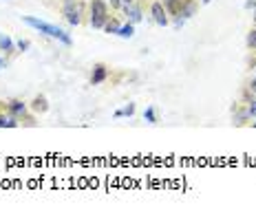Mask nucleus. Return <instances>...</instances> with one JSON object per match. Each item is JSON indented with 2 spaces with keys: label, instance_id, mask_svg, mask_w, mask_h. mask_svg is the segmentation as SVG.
Listing matches in <instances>:
<instances>
[{
  "label": "nucleus",
  "instance_id": "f3484780",
  "mask_svg": "<svg viewBox=\"0 0 256 216\" xmlns=\"http://www.w3.org/2000/svg\"><path fill=\"white\" fill-rule=\"evenodd\" d=\"M248 117H256V100L250 102V106H248Z\"/></svg>",
  "mask_w": 256,
  "mask_h": 216
},
{
  "label": "nucleus",
  "instance_id": "39448f33",
  "mask_svg": "<svg viewBox=\"0 0 256 216\" xmlns=\"http://www.w3.org/2000/svg\"><path fill=\"white\" fill-rule=\"evenodd\" d=\"M106 77H108V66L106 64H95L93 66V73H91V84H102V82H106Z\"/></svg>",
  "mask_w": 256,
  "mask_h": 216
},
{
  "label": "nucleus",
  "instance_id": "9b49d317",
  "mask_svg": "<svg viewBox=\"0 0 256 216\" xmlns=\"http://www.w3.org/2000/svg\"><path fill=\"white\" fill-rule=\"evenodd\" d=\"M117 36H122V38H132V36H135V24H132V22L122 24L120 31H117Z\"/></svg>",
  "mask_w": 256,
  "mask_h": 216
},
{
  "label": "nucleus",
  "instance_id": "6ab92c4d",
  "mask_svg": "<svg viewBox=\"0 0 256 216\" xmlns=\"http://www.w3.org/2000/svg\"><path fill=\"white\" fill-rule=\"evenodd\" d=\"M111 7L113 9H120L122 7V0H111Z\"/></svg>",
  "mask_w": 256,
  "mask_h": 216
},
{
  "label": "nucleus",
  "instance_id": "1a4fd4ad",
  "mask_svg": "<svg viewBox=\"0 0 256 216\" xmlns=\"http://www.w3.org/2000/svg\"><path fill=\"white\" fill-rule=\"evenodd\" d=\"M31 110H33V112H47V110H49V102H47V97H44V95L33 97V102H31Z\"/></svg>",
  "mask_w": 256,
  "mask_h": 216
},
{
  "label": "nucleus",
  "instance_id": "7ed1b4c3",
  "mask_svg": "<svg viewBox=\"0 0 256 216\" xmlns=\"http://www.w3.org/2000/svg\"><path fill=\"white\" fill-rule=\"evenodd\" d=\"M84 11H86V7H84L82 0L66 2L64 4V9H62V13H64V18H66L68 24H82V20H84Z\"/></svg>",
  "mask_w": 256,
  "mask_h": 216
},
{
  "label": "nucleus",
  "instance_id": "aec40b11",
  "mask_svg": "<svg viewBox=\"0 0 256 216\" xmlns=\"http://www.w3.org/2000/svg\"><path fill=\"white\" fill-rule=\"evenodd\" d=\"M250 88H252V91L256 93V73H254V80H252V86H250Z\"/></svg>",
  "mask_w": 256,
  "mask_h": 216
},
{
  "label": "nucleus",
  "instance_id": "4be33fe9",
  "mask_svg": "<svg viewBox=\"0 0 256 216\" xmlns=\"http://www.w3.org/2000/svg\"><path fill=\"white\" fill-rule=\"evenodd\" d=\"M122 2H124V4H128V2H135V0H122Z\"/></svg>",
  "mask_w": 256,
  "mask_h": 216
},
{
  "label": "nucleus",
  "instance_id": "f257e3e1",
  "mask_svg": "<svg viewBox=\"0 0 256 216\" xmlns=\"http://www.w3.org/2000/svg\"><path fill=\"white\" fill-rule=\"evenodd\" d=\"M22 20H24V24L38 29L40 33H47L49 38H56V40H60L62 44H66V47H71V44H73V40L66 36V31H62V29L56 27V24H49V22H44V20H38V18H33V16H24Z\"/></svg>",
  "mask_w": 256,
  "mask_h": 216
},
{
  "label": "nucleus",
  "instance_id": "2eb2a0df",
  "mask_svg": "<svg viewBox=\"0 0 256 216\" xmlns=\"http://www.w3.org/2000/svg\"><path fill=\"white\" fill-rule=\"evenodd\" d=\"M248 47H250V49H256V27L248 33Z\"/></svg>",
  "mask_w": 256,
  "mask_h": 216
},
{
  "label": "nucleus",
  "instance_id": "9d476101",
  "mask_svg": "<svg viewBox=\"0 0 256 216\" xmlns=\"http://www.w3.org/2000/svg\"><path fill=\"white\" fill-rule=\"evenodd\" d=\"M120 27H122V24H120V20H117L115 16H108V20L104 24V31L106 33H117V31H120Z\"/></svg>",
  "mask_w": 256,
  "mask_h": 216
},
{
  "label": "nucleus",
  "instance_id": "0eeeda50",
  "mask_svg": "<svg viewBox=\"0 0 256 216\" xmlns=\"http://www.w3.org/2000/svg\"><path fill=\"white\" fill-rule=\"evenodd\" d=\"M161 2H164V7H166V11H168V16L177 18V16H179V11L184 9L186 0H161Z\"/></svg>",
  "mask_w": 256,
  "mask_h": 216
},
{
  "label": "nucleus",
  "instance_id": "423d86ee",
  "mask_svg": "<svg viewBox=\"0 0 256 216\" xmlns=\"http://www.w3.org/2000/svg\"><path fill=\"white\" fill-rule=\"evenodd\" d=\"M7 110H9V115L18 119V117H24V112H27V104L20 102V100H11L7 104Z\"/></svg>",
  "mask_w": 256,
  "mask_h": 216
},
{
  "label": "nucleus",
  "instance_id": "5701e85b",
  "mask_svg": "<svg viewBox=\"0 0 256 216\" xmlns=\"http://www.w3.org/2000/svg\"><path fill=\"white\" fill-rule=\"evenodd\" d=\"M66 2H75V0H64V4H66Z\"/></svg>",
  "mask_w": 256,
  "mask_h": 216
},
{
  "label": "nucleus",
  "instance_id": "ddd939ff",
  "mask_svg": "<svg viewBox=\"0 0 256 216\" xmlns=\"http://www.w3.org/2000/svg\"><path fill=\"white\" fill-rule=\"evenodd\" d=\"M0 49L7 51V53H11L13 51V40L11 38H7V36H0Z\"/></svg>",
  "mask_w": 256,
  "mask_h": 216
},
{
  "label": "nucleus",
  "instance_id": "f8f14e48",
  "mask_svg": "<svg viewBox=\"0 0 256 216\" xmlns=\"http://www.w3.org/2000/svg\"><path fill=\"white\" fill-rule=\"evenodd\" d=\"M18 126V119L16 117H4V115H0V128H16Z\"/></svg>",
  "mask_w": 256,
  "mask_h": 216
},
{
  "label": "nucleus",
  "instance_id": "412c9836",
  "mask_svg": "<svg viewBox=\"0 0 256 216\" xmlns=\"http://www.w3.org/2000/svg\"><path fill=\"white\" fill-rule=\"evenodd\" d=\"M7 66V60H4V57H0V68H4Z\"/></svg>",
  "mask_w": 256,
  "mask_h": 216
},
{
  "label": "nucleus",
  "instance_id": "a211bd4d",
  "mask_svg": "<svg viewBox=\"0 0 256 216\" xmlns=\"http://www.w3.org/2000/svg\"><path fill=\"white\" fill-rule=\"evenodd\" d=\"M18 49H20V51H24V49H29V42H27V40H20V42H18Z\"/></svg>",
  "mask_w": 256,
  "mask_h": 216
},
{
  "label": "nucleus",
  "instance_id": "4468645a",
  "mask_svg": "<svg viewBox=\"0 0 256 216\" xmlns=\"http://www.w3.org/2000/svg\"><path fill=\"white\" fill-rule=\"evenodd\" d=\"M135 112V104H128L126 108H122V110L115 112V117H124V115H132Z\"/></svg>",
  "mask_w": 256,
  "mask_h": 216
},
{
  "label": "nucleus",
  "instance_id": "f03ea898",
  "mask_svg": "<svg viewBox=\"0 0 256 216\" xmlns=\"http://www.w3.org/2000/svg\"><path fill=\"white\" fill-rule=\"evenodd\" d=\"M108 4L104 0H91L88 2V22L93 29H104V24L108 20Z\"/></svg>",
  "mask_w": 256,
  "mask_h": 216
},
{
  "label": "nucleus",
  "instance_id": "dca6fc26",
  "mask_svg": "<svg viewBox=\"0 0 256 216\" xmlns=\"http://www.w3.org/2000/svg\"><path fill=\"white\" fill-rule=\"evenodd\" d=\"M144 117H146V119H148L150 121V124H155V121H157V117H155V108H146V112H144Z\"/></svg>",
  "mask_w": 256,
  "mask_h": 216
},
{
  "label": "nucleus",
  "instance_id": "a878e982",
  "mask_svg": "<svg viewBox=\"0 0 256 216\" xmlns=\"http://www.w3.org/2000/svg\"><path fill=\"white\" fill-rule=\"evenodd\" d=\"M252 126H254V128H256V121H254V124H252Z\"/></svg>",
  "mask_w": 256,
  "mask_h": 216
},
{
  "label": "nucleus",
  "instance_id": "393cba45",
  "mask_svg": "<svg viewBox=\"0 0 256 216\" xmlns=\"http://www.w3.org/2000/svg\"><path fill=\"white\" fill-rule=\"evenodd\" d=\"M254 22H256V13H254Z\"/></svg>",
  "mask_w": 256,
  "mask_h": 216
},
{
  "label": "nucleus",
  "instance_id": "20e7f679",
  "mask_svg": "<svg viewBox=\"0 0 256 216\" xmlns=\"http://www.w3.org/2000/svg\"><path fill=\"white\" fill-rule=\"evenodd\" d=\"M150 16H152V20L159 24V27H166V24L170 22L168 11H166V7H164L161 0H152L150 2Z\"/></svg>",
  "mask_w": 256,
  "mask_h": 216
},
{
  "label": "nucleus",
  "instance_id": "6e6552de",
  "mask_svg": "<svg viewBox=\"0 0 256 216\" xmlns=\"http://www.w3.org/2000/svg\"><path fill=\"white\" fill-rule=\"evenodd\" d=\"M124 13L128 16V20H130L132 24L141 20V7H137L135 2H128V4H124Z\"/></svg>",
  "mask_w": 256,
  "mask_h": 216
},
{
  "label": "nucleus",
  "instance_id": "b1692460",
  "mask_svg": "<svg viewBox=\"0 0 256 216\" xmlns=\"http://www.w3.org/2000/svg\"><path fill=\"white\" fill-rule=\"evenodd\" d=\"M201 2H210V0H201Z\"/></svg>",
  "mask_w": 256,
  "mask_h": 216
}]
</instances>
